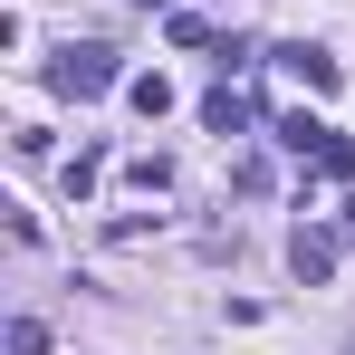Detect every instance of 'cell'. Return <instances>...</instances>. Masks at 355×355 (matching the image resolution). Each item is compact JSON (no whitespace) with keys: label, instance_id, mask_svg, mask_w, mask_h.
<instances>
[{"label":"cell","instance_id":"6da1fadb","mask_svg":"<svg viewBox=\"0 0 355 355\" xmlns=\"http://www.w3.org/2000/svg\"><path fill=\"white\" fill-rule=\"evenodd\" d=\"M116 77H125V67H116V49H106V39H87V49L67 39L58 58H49V87H58V96H77V106H87V96H106Z\"/></svg>","mask_w":355,"mask_h":355},{"label":"cell","instance_id":"7a4b0ae2","mask_svg":"<svg viewBox=\"0 0 355 355\" xmlns=\"http://www.w3.org/2000/svg\"><path fill=\"white\" fill-rule=\"evenodd\" d=\"M336 259H346V240H336V231H317V221H297V231H288V269H297V279H336Z\"/></svg>","mask_w":355,"mask_h":355},{"label":"cell","instance_id":"3957f363","mask_svg":"<svg viewBox=\"0 0 355 355\" xmlns=\"http://www.w3.org/2000/svg\"><path fill=\"white\" fill-rule=\"evenodd\" d=\"M269 58H279V67H288V77H297V87H317V96H327V87H336V77H346V67H336V58H327V49H307V39H288V49H269Z\"/></svg>","mask_w":355,"mask_h":355},{"label":"cell","instance_id":"277c9868","mask_svg":"<svg viewBox=\"0 0 355 355\" xmlns=\"http://www.w3.org/2000/svg\"><path fill=\"white\" fill-rule=\"evenodd\" d=\"M202 125H211V135H250V125H259V106H250L240 87H211V96H202Z\"/></svg>","mask_w":355,"mask_h":355},{"label":"cell","instance_id":"5b68a950","mask_svg":"<svg viewBox=\"0 0 355 355\" xmlns=\"http://www.w3.org/2000/svg\"><path fill=\"white\" fill-rule=\"evenodd\" d=\"M327 135H336V125H327V116H307V106H297V116H279V144H288V154H307V164L327 154Z\"/></svg>","mask_w":355,"mask_h":355},{"label":"cell","instance_id":"8992f818","mask_svg":"<svg viewBox=\"0 0 355 355\" xmlns=\"http://www.w3.org/2000/svg\"><path fill=\"white\" fill-rule=\"evenodd\" d=\"M125 96H135V116H144V125H154V116H173V77H164V67L125 77Z\"/></svg>","mask_w":355,"mask_h":355},{"label":"cell","instance_id":"52a82bcc","mask_svg":"<svg viewBox=\"0 0 355 355\" xmlns=\"http://www.w3.org/2000/svg\"><path fill=\"white\" fill-rule=\"evenodd\" d=\"M164 39H173V49H211V19H202V10H164Z\"/></svg>","mask_w":355,"mask_h":355},{"label":"cell","instance_id":"ba28073f","mask_svg":"<svg viewBox=\"0 0 355 355\" xmlns=\"http://www.w3.org/2000/svg\"><path fill=\"white\" fill-rule=\"evenodd\" d=\"M96 173H106V154H96V144H87V154H67V202H87V192H96Z\"/></svg>","mask_w":355,"mask_h":355},{"label":"cell","instance_id":"9c48e42d","mask_svg":"<svg viewBox=\"0 0 355 355\" xmlns=\"http://www.w3.org/2000/svg\"><path fill=\"white\" fill-rule=\"evenodd\" d=\"M125 182H135V192H154V202H164V192H173V164H164V154H135V164H125Z\"/></svg>","mask_w":355,"mask_h":355},{"label":"cell","instance_id":"30bf717a","mask_svg":"<svg viewBox=\"0 0 355 355\" xmlns=\"http://www.w3.org/2000/svg\"><path fill=\"white\" fill-rule=\"evenodd\" d=\"M0 346H10V355H49V327H39V317H10V336H0Z\"/></svg>","mask_w":355,"mask_h":355},{"label":"cell","instance_id":"8fae6325","mask_svg":"<svg viewBox=\"0 0 355 355\" xmlns=\"http://www.w3.org/2000/svg\"><path fill=\"white\" fill-rule=\"evenodd\" d=\"M317 173H336V182H355V135H327V154H317Z\"/></svg>","mask_w":355,"mask_h":355},{"label":"cell","instance_id":"7c38bea8","mask_svg":"<svg viewBox=\"0 0 355 355\" xmlns=\"http://www.w3.org/2000/svg\"><path fill=\"white\" fill-rule=\"evenodd\" d=\"M144 10H173V0H144Z\"/></svg>","mask_w":355,"mask_h":355},{"label":"cell","instance_id":"4fadbf2b","mask_svg":"<svg viewBox=\"0 0 355 355\" xmlns=\"http://www.w3.org/2000/svg\"><path fill=\"white\" fill-rule=\"evenodd\" d=\"M346 231H355V202H346Z\"/></svg>","mask_w":355,"mask_h":355}]
</instances>
